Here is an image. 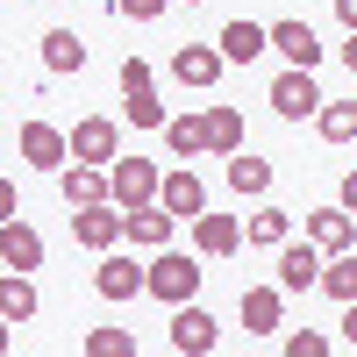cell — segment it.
Returning a JSON list of instances; mask_svg holds the SVG:
<instances>
[{"mask_svg":"<svg viewBox=\"0 0 357 357\" xmlns=\"http://www.w3.org/2000/svg\"><path fill=\"white\" fill-rule=\"evenodd\" d=\"M8 350H15V321L0 314V357H8Z\"/></svg>","mask_w":357,"mask_h":357,"instance_id":"d590c367","label":"cell"},{"mask_svg":"<svg viewBox=\"0 0 357 357\" xmlns=\"http://www.w3.org/2000/svg\"><path fill=\"white\" fill-rule=\"evenodd\" d=\"M207 151H215V158H236V151H243V114H236L229 100L207 107Z\"/></svg>","mask_w":357,"mask_h":357,"instance_id":"ffe728a7","label":"cell"},{"mask_svg":"<svg viewBox=\"0 0 357 357\" xmlns=\"http://www.w3.org/2000/svg\"><path fill=\"white\" fill-rule=\"evenodd\" d=\"M172 8V0H114V15H129V22H158Z\"/></svg>","mask_w":357,"mask_h":357,"instance_id":"1f68e13d","label":"cell"},{"mask_svg":"<svg viewBox=\"0 0 357 357\" xmlns=\"http://www.w3.org/2000/svg\"><path fill=\"white\" fill-rule=\"evenodd\" d=\"M243 236H250V243H264V250H279L286 236H293V215H286V207H257Z\"/></svg>","mask_w":357,"mask_h":357,"instance_id":"4316f807","label":"cell"},{"mask_svg":"<svg viewBox=\"0 0 357 357\" xmlns=\"http://www.w3.org/2000/svg\"><path fill=\"white\" fill-rule=\"evenodd\" d=\"M336 329H343V343H350V350H357V301H350V307H343V321H336Z\"/></svg>","mask_w":357,"mask_h":357,"instance_id":"836d02e7","label":"cell"},{"mask_svg":"<svg viewBox=\"0 0 357 357\" xmlns=\"http://www.w3.org/2000/svg\"><path fill=\"white\" fill-rule=\"evenodd\" d=\"M43 65L50 72H79L86 65V43L72 36V29H50V36H43Z\"/></svg>","mask_w":357,"mask_h":357,"instance_id":"484cf974","label":"cell"},{"mask_svg":"<svg viewBox=\"0 0 357 357\" xmlns=\"http://www.w3.org/2000/svg\"><path fill=\"white\" fill-rule=\"evenodd\" d=\"M186 8H200V0H186Z\"/></svg>","mask_w":357,"mask_h":357,"instance_id":"f35d334b","label":"cell"},{"mask_svg":"<svg viewBox=\"0 0 357 357\" xmlns=\"http://www.w3.org/2000/svg\"><path fill=\"white\" fill-rule=\"evenodd\" d=\"M200 279H207V272H200V257H186V250H172V243H165V250L151 257V293H158L165 307H178V301H193V293H200Z\"/></svg>","mask_w":357,"mask_h":357,"instance_id":"6da1fadb","label":"cell"},{"mask_svg":"<svg viewBox=\"0 0 357 357\" xmlns=\"http://www.w3.org/2000/svg\"><path fill=\"white\" fill-rule=\"evenodd\" d=\"M57 186H65V207H93V200H114V193H107V165H86V158H72L65 172H57Z\"/></svg>","mask_w":357,"mask_h":357,"instance_id":"5bb4252c","label":"cell"},{"mask_svg":"<svg viewBox=\"0 0 357 357\" xmlns=\"http://www.w3.org/2000/svg\"><path fill=\"white\" fill-rule=\"evenodd\" d=\"M272 107L286 114V122H301V114H321V86H314V72H307V65H286V72L272 79Z\"/></svg>","mask_w":357,"mask_h":357,"instance_id":"8992f818","label":"cell"},{"mask_svg":"<svg viewBox=\"0 0 357 357\" xmlns=\"http://www.w3.org/2000/svg\"><path fill=\"white\" fill-rule=\"evenodd\" d=\"M86 357H136V329H86Z\"/></svg>","mask_w":357,"mask_h":357,"instance_id":"83f0119b","label":"cell"},{"mask_svg":"<svg viewBox=\"0 0 357 357\" xmlns=\"http://www.w3.org/2000/svg\"><path fill=\"white\" fill-rule=\"evenodd\" d=\"M336 22H343V29H357V0H336Z\"/></svg>","mask_w":357,"mask_h":357,"instance_id":"e575fe53","label":"cell"},{"mask_svg":"<svg viewBox=\"0 0 357 357\" xmlns=\"http://www.w3.org/2000/svg\"><path fill=\"white\" fill-rule=\"evenodd\" d=\"M343 207H350V215H357V172L343 178Z\"/></svg>","mask_w":357,"mask_h":357,"instance_id":"8d00e7d4","label":"cell"},{"mask_svg":"<svg viewBox=\"0 0 357 357\" xmlns=\"http://www.w3.org/2000/svg\"><path fill=\"white\" fill-rule=\"evenodd\" d=\"M222 65H229L222 43H178V50H172V79H178V86H200V93L222 79Z\"/></svg>","mask_w":357,"mask_h":357,"instance_id":"8fae6325","label":"cell"},{"mask_svg":"<svg viewBox=\"0 0 357 357\" xmlns=\"http://www.w3.org/2000/svg\"><path fill=\"white\" fill-rule=\"evenodd\" d=\"M272 50L286 57V65H321V36H314V29L307 22H272Z\"/></svg>","mask_w":357,"mask_h":357,"instance_id":"e0dca14e","label":"cell"},{"mask_svg":"<svg viewBox=\"0 0 357 357\" xmlns=\"http://www.w3.org/2000/svg\"><path fill=\"white\" fill-rule=\"evenodd\" d=\"M314 129L329 136V143H357V100H321Z\"/></svg>","mask_w":357,"mask_h":357,"instance_id":"d4e9b609","label":"cell"},{"mask_svg":"<svg viewBox=\"0 0 357 357\" xmlns=\"http://www.w3.org/2000/svg\"><path fill=\"white\" fill-rule=\"evenodd\" d=\"M15 215H22V193L8 186V178H0V222H15Z\"/></svg>","mask_w":357,"mask_h":357,"instance_id":"d6a6232c","label":"cell"},{"mask_svg":"<svg viewBox=\"0 0 357 357\" xmlns=\"http://www.w3.org/2000/svg\"><path fill=\"white\" fill-rule=\"evenodd\" d=\"M286 329V286H243V336H279Z\"/></svg>","mask_w":357,"mask_h":357,"instance_id":"4fadbf2b","label":"cell"},{"mask_svg":"<svg viewBox=\"0 0 357 357\" xmlns=\"http://www.w3.org/2000/svg\"><path fill=\"white\" fill-rule=\"evenodd\" d=\"M343 65H350V72H357V29H350V43H343Z\"/></svg>","mask_w":357,"mask_h":357,"instance_id":"74e56055","label":"cell"},{"mask_svg":"<svg viewBox=\"0 0 357 357\" xmlns=\"http://www.w3.org/2000/svg\"><path fill=\"white\" fill-rule=\"evenodd\" d=\"M36 279H29V272H8V279H0V314H8V321H36Z\"/></svg>","mask_w":357,"mask_h":357,"instance_id":"44dd1931","label":"cell"},{"mask_svg":"<svg viewBox=\"0 0 357 357\" xmlns=\"http://www.w3.org/2000/svg\"><path fill=\"white\" fill-rule=\"evenodd\" d=\"M272 272H279V286H286V293H314V286H321V250L307 243V236H301V243L286 236V243H279V264H272Z\"/></svg>","mask_w":357,"mask_h":357,"instance_id":"9c48e42d","label":"cell"},{"mask_svg":"<svg viewBox=\"0 0 357 357\" xmlns=\"http://www.w3.org/2000/svg\"><path fill=\"white\" fill-rule=\"evenodd\" d=\"M129 122H136V129H165V107H158V93H129Z\"/></svg>","mask_w":357,"mask_h":357,"instance_id":"f546056e","label":"cell"},{"mask_svg":"<svg viewBox=\"0 0 357 357\" xmlns=\"http://www.w3.org/2000/svg\"><path fill=\"white\" fill-rule=\"evenodd\" d=\"M165 343H172L178 357H207V350L222 343V329H215V314H207L200 301H178L172 321H165Z\"/></svg>","mask_w":357,"mask_h":357,"instance_id":"7a4b0ae2","label":"cell"},{"mask_svg":"<svg viewBox=\"0 0 357 357\" xmlns=\"http://www.w3.org/2000/svg\"><path fill=\"white\" fill-rule=\"evenodd\" d=\"M229 186L250 193V200H264V193H272V165L250 158V151H236V158H229Z\"/></svg>","mask_w":357,"mask_h":357,"instance_id":"cb8c5ba5","label":"cell"},{"mask_svg":"<svg viewBox=\"0 0 357 357\" xmlns=\"http://www.w3.org/2000/svg\"><path fill=\"white\" fill-rule=\"evenodd\" d=\"M0 264H8V272H36V264H43V236L29 229L22 215L0 222Z\"/></svg>","mask_w":357,"mask_h":357,"instance_id":"9a60e30c","label":"cell"},{"mask_svg":"<svg viewBox=\"0 0 357 357\" xmlns=\"http://www.w3.org/2000/svg\"><path fill=\"white\" fill-rule=\"evenodd\" d=\"M72 158H86V165H114V158H122V129H114L107 114L72 122Z\"/></svg>","mask_w":357,"mask_h":357,"instance_id":"30bf717a","label":"cell"},{"mask_svg":"<svg viewBox=\"0 0 357 357\" xmlns=\"http://www.w3.org/2000/svg\"><path fill=\"white\" fill-rule=\"evenodd\" d=\"M158 186H165V172H158L151 158H114V165H107V193H114V207L158 200Z\"/></svg>","mask_w":357,"mask_h":357,"instance_id":"277c9868","label":"cell"},{"mask_svg":"<svg viewBox=\"0 0 357 357\" xmlns=\"http://www.w3.org/2000/svg\"><path fill=\"white\" fill-rule=\"evenodd\" d=\"M236 243H243V222L236 215H193V250L200 257H229Z\"/></svg>","mask_w":357,"mask_h":357,"instance_id":"ac0fdd59","label":"cell"},{"mask_svg":"<svg viewBox=\"0 0 357 357\" xmlns=\"http://www.w3.org/2000/svg\"><path fill=\"white\" fill-rule=\"evenodd\" d=\"M158 200L172 207L178 222H193V215H207V186H200L193 172H165V186H158Z\"/></svg>","mask_w":357,"mask_h":357,"instance_id":"d6986e66","label":"cell"},{"mask_svg":"<svg viewBox=\"0 0 357 357\" xmlns=\"http://www.w3.org/2000/svg\"><path fill=\"white\" fill-rule=\"evenodd\" d=\"M151 86H158V72L143 57H122V93H151Z\"/></svg>","mask_w":357,"mask_h":357,"instance_id":"4dcf8cb0","label":"cell"},{"mask_svg":"<svg viewBox=\"0 0 357 357\" xmlns=\"http://www.w3.org/2000/svg\"><path fill=\"white\" fill-rule=\"evenodd\" d=\"M172 229H178V215H172L165 200H143V207H122V236H129L136 250H165V243H172Z\"/></svg>","mask_w":357,"mask_h":357,"instance_id":"5b68a950","label":"cell"},{"mask_svg":"<svg viewBox=\"0 0 357 357\" xmlns=\"http://www.w3.org/2000/svg\"><path fill=\"white\" fill-rule=\"evenodd\" d=\"M15 143H22V158L36 165V172H65V165H72V136L50 129V122H22Z\"/></svg>","mask_w":357,"mask_h":357,"instance_id":"ba28073f","label":"cell"},{"mask_svg":"<svg viewBox=\"0 0 357 357\" xmlns=\"http://www.w3.org/2000/svg\"><path fill=\"white\" fill-rule=\"evenodd\" d=\"M93 293H100V301H136V293H151V264H136V257H122V250H100Z\"/></svg>","mask_w":357,"mask_h":357,"instance_id":"3957f363","label":"cell"},{"mask_svg":"<svg viewBox=\"0 0 357 357\" xmlns=\"http://www.w3.org/2000/svg\"><path fill=\"white\" fill-rule=\"evenodd\" d=\"M222 57H229V65H250V57H264V50H272V29H264V22H243V15H236V22H222Z\"/></svg>","mask_w":357,"mask_h":357,"instance_id":"2e32d148","label":"cell"},{"mask_svg":"<svg viewBox=\"0 0 357 357\" xmlns=\"http://www.w3.org/2000/svg\"><path fill=\"white\" fill-rule=\"evenodd\" d=\"M72 243H86V250H114V243H122V207H114V200L72 207Z\"/></svg>","mask_w":357,"mask_h":357,"instance_id":"52a82bcc","label":"cell"},{"mask_svg":"<svg viewBox=\"0 0 357 357\" xmlns=\"http://www.w3.org/2000/svg\"><path fill=\"white\" fill-rule=\"evenodd\" d=\"M307 243H314L321 257L357 250V215H350V207H314V215H307Z\"/></svg>","mask_w":357,"mask_h":357,"instance_id":"7c38bea8","label":"cell"},{"mask_svg":"<svg viewBox=\"0 0 357 357\" xmlns=\"http://www.w3.org/2000/svg\"><path fill=\"white\" fill-rule=\"evenodd\" d=\"M165 143H172V158H200L207 151V114H172Z\"/></svg>","mask_w":357,"mask_h":357,"instance_id":"603a6c76","label":"cell"},{"mask_svg":"<svg viewBox=\"0 0 357 357\" xmlns=\"http://www.w3.org/2000/svg\"><path fill=\"white\" fill-rule=\"evenodd\" d=\"M321 293L329 301H357V250H336V257H321Z\"/></svg>","mask_w":357,"mask_h":357,"instance_id":"7402d4cb","label":"cell"},{"mask_svg":"<svg viewBox=\"0 0 357 357\" xmlns=\"http://www.w3.org/2000/svg\"><path fill=\"white\" fill-rule=\"evenodd\" d=\"M279 350L286 357H329V336L321 329H293V336H279Z\"/></svg>","mask_w":357,"mask_h":357,"instance_id":"f1b7e54d","label":"cell"}]
</instances>
